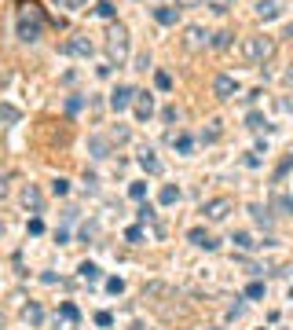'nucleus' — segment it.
<instances>
[{
    "instance_id": "obj_28",
    "label": "nucleus",
    "mask_w": 293,
    "mask_h": 330,
    "mask_svg": "<svg viewBox=\"0 0 293 330\" xmlns=\"http://www.w3.org/2000/svg\"><path fill=\"white\" fill-rule=\"evenodd\" d=\"M52 195H59V198L70 195V180H66V176H55V180H52Z\"/></svg>"
},
{
    "instance_id": "obj_23",
    "label": "nucleus",
    "mask_w": 293,
    "mask_h": 330,
    "mask_svg": "<svg viewBox=\"0 0 293 330\" xmlns=\"http://www.w3.org/2000/svg\"><path fill=\"white\" fill-rule=\"evenodd\" d=\"M249 213H253V220H257L260 228H271V213L264 206H249Z\"/></svg>"
},
{
    "instance_id": "obj_8",
    "label": "nucleus",
    "mask_w": 293,
    "mask_h": 330,
    "mask_svg": "<svg viewBox=\"0 0 293 330\" xmlns=\"http://www.w3.org/2000/svg\"><path fill=\"white\" fill-rule=\"evenodd\" d=\"M136 118H140V121H147L150 114H154V96H150V92H136Z\"/></svg>"
},
{
    "instance_id": "obj_30",
    "label": "nucleus",
    "mask_w": 293,
    "mask_h": 330,
    "mask_svg": "<svg viewBox=\"0 0 293 330\" xmlns=\"http://www.w3.org/2000/svg\"><path fill=\"white\" fill-rule=\"evenodd\" d=\"M96 15H103V19H114V15H117V8L110 4V0H99V4H96Z\"/></svg>"
},
{
    "instance_id": "obj_36",
    "label": "nucleus",
    "mask_w": 293,
    "mask_h": 330,
    "mask_svg": "<svg viewBox=\"0 0 293 330\" xmlns=\"http://www.w3.org/2000/svg\"><path fill=\"white\" fill-rule=\"evenodd\" d=\"M81 106H85V99H81V96H70V99H66V110H70V114H77Z\"/></svg>"
},
{
    "instance_id": "obj_47",
    "label": "nucleus",
    "mask_w": 293,
    "mask_h": 330,
    "mask_svg": "<svg viewBox=\"0 0 293 330\" xmlns=\"http://www.w3.org/2000/svg\"><path fill=\"white\" fill-rule=\"evenodd\" d=\"M289 301H293V286H289Z\"/></svg>"
},
{
    "instance_id": "obj_48",
    "label": "nucleus",
    "mask_w": 293,
    "mask_h": 330,
    "mask_svg": "<svg viewBox=\"0 0 293 330\" xmlns=\"http://www.w3.org/2000/svg\"><path fill=\"white\" fill-rule=\"evenodd\" d=\"M0 235H4V224H0Z\"/></svg>"
},
{
    "instance_id": "obj_45",
    "label": "nucleus",
    "mask_w": 293,
    "mask_h": 330,
    "mask_svg": "<svg viewBox=\"0 0 293 330\" xmlns=\"http://www.w3.org/2000/svg\"><path fill=\"white\" fill-rule=\"evenodd\" d=\"M282 106H286V110H293V99H282Z\"/></svg>"
},
{
    "instance_id": "obj_18",
    "label": "nucleus",
    "mask_w": 293,
    "mask_h": 330,
    "mask_svg": "<svg viewBox=\"0 0 293 330\" xmlns=\"http://www.w3.org/2000/svg\"><path fill=\"white\" fill-rule=\"evenodd\" d=\"M158 202H161V206H176V202H180V187L165 184V187H161V195H158Z\"/></svg>"
},
{
    "instance_id": "obj_43",
    "label": "nucleus",
    "mask_w": 293,
    "mask_h": 330,
    "mask_svg": "<svg viewBox=\"0 0 293 330\" xmlns=\"http://www.w3.org/2000/svg\"><path fill=\"white\" fill-rule=\"evenodd\" d=\"M85 184H88V191H96L99 180H96V172H92V169H85Z\"/></svg>"
},
{
    "instance_id": "obj_4",
    "label": "nucleus",
    "mask_w": 293,
    "mask_h": 330,
    "mask_svg": "<svg viewBox=\"0 0 293 330\" xmlns=\"http://www.w3.org/2000/svg\"><path fill=\"white\" fill-rule=\"evenodd\" d=\"M235 92H238V81L231 74H220L217 81H213V96L217 99H235Z\"/></svg>"
},
{
    "instance_id": "obj_24",
    "label": "nucleus",
    "mask_w": 293,
    "mask_h": 330,
    "mask_svg": "<svg viewBox=\"0 0 293 330\" xmlns=\"http://www.w3.org/2000/svg\"><path fill=\"white\" fill-rule=\"evenodd\" d=\"M260 297H264V282L253 279L249 286H245V301H260Z\"/></svg>"
},
{
    "instance_id": "obj_16",
    "label": "nucleus",
    "mask_w": 293,
    "mask_h": 330,
    "mask_svg": "<svg viewBox=\"0 0 293 330\" xmlns=\"http://www.w3.org/2000/svg\"><path fill=\"white\" fill-rule=\"evenodd\" d=\"M77 272H81V279H85V282H99V279H103L99 264H92V261H85V264H81V268H77Z\"/></svg>"
},
{
    "instance_id": "obj_39",
    "label": "nucleus",
    "mask_w": 293,
    "mask_h": 330,
    "mask_svg": "<svg viewBox=\"0 0 293 330\" xmlns=\"http://www.w3.org/2000/svg\"><path fill=\"white\" fill-rule=\"evenodd\" d=\"M161 118H165V121H180V110H176V106H165Z\"/></svg>"
},
{
    "instance_id": "obj_5",
    "label": "nucleus",
    "mask_w": 293,
    "mask_h": 330,
    "mask_svg": "<svg viewBox=\"0 0 293 330\" xmlns=\"http://www.w3.org/2000/svg\"><path fill=\"white\" fill-rule=\"evenodd\" d=\"M132 99H136V88H132V85H117V88L110 92V106L117 110V114H121V110H129Z\"/></svg>"
},
{
    "instance_id": "obj_32",
    "label": "nucleus",
    "mask_w": 293,
    "mask_h": 330,
    "mask_svg": "<svg viewBox=\"0 0 293 330\" xmlns=\"http://www.w3.org/2000/svg\"><path fill=\"white\" fill-rule=\"evenodd\" d=\"M202 139H205V143H217V139H220V121H213L209 129L202 132Z\"/></svg>"
},
{
    "instance_id": "obj_6",
    "label": "nucleus",
    "mask_w": 293,
    "mask_h": 330,
    "mask_svg": "<svg viewBox=\"0 0 293 330\" xmlns=\"http://www.w3.org/2000/svg\"><path fill=\"white\" fill-rule=\"evenodd\" d=\"M22 206H26L29 213H40V209H44V195L37 191L33 184H26V187H22Z\"/></svg>"
},
{
    "instance_id": "obj_13",
    "label": "nucleus",
    "mask_w": 293,
    "mask_h": 330,
    "mask_svg": "<svg viewBox=\"0 0 293 330\" xmlns=\"http://www.w3.org/2000/svg\"><path fill=\"white\" fill-rule=\"evenodd\" d=\"M66 52L88 59V55H92V41H88V37H70V41H66Z\"/></svg>"
},
{
    "instance_id": "obj_11",
    "label": "nucleus",
    "mask_w": 293,
    "mask_h": 330,
    "mask_svg": "<svg viewBox=\"0 0 293 330\" xmlns=\"http://www.w3.org/2000/svg\"><path fill=\"white\" fill-rule=\"evenodd\" d=\"M257 15H260L264 22H271V19H279V15H282V4H279V0H260V4H257Z\"/></svg>"
},
{
    "instance_id": "obj_27",
    "label": "nucleus",
    "mask_w": 293,
    "mask_h": 330,
    "mask_svg": "<svg viewBox=\"0 0 293 330\" xmlns=\"http://www.w3.org/2000/svg\"><path fill=\"white\" fill-rule=\"evenodd\" d=\"M213 48H217V52L231 48V33H227V29H220V33H213Z\"/></svg>"
},
{
    "instance_id": "obj_29",
    "label": "nucleus",
    "mask_w": 293,
    "mask_h": 330,
    "mask_svg": "<svg viewBox=\"0 0 293 330\" xmlns=\"http://www.w3.org/2000/svg\"><path fill=\"white\" fill-rule=\"evenodd\" d=\"M245 125H249L253 132H260V129H268V121H264V114H257V110H253L249 118H245Z\"/></svg>"
},
{
    "instance_id": "obj_15",
    "label": "nucleus",
    "mask_w": 293,
    "mask_h": 330,
    "mask_svg": "<svg viewBox=\"0 0 293 330\" xmlns=\"http://www.w3.org/2000/svg\"><path fill=\"white\" fill-rule=\"evenodd\" d=\"M59 316H63L66 323H73V326L81 323V312H77V305H73V301H63V305H59Z\"/></svg>"
},
{
    "instance_id": "obj_21",
    "label": "nucleus",
    "mask_w": 293,
    "mask_h": 330,
    "mask_svg": "<svg viewBox=\"0 0 293 330\" xmlns=\"http://www.w3.org/2000/svg\"><path fill=\"white\" fill-rule=\"evenodd\" d=\"M231 242H235L238 249H253L257 242H253V235L249 231H235V235H231Z\"/></svg>"
},
{
    "instance_id": "obj_12",
    "label": "nucleus",
    "mask_w": 293,
    "mask_h": 330,
    "mask_svg": "<svg viewBox=\"0 0 293 330\" xmlns=\"http://www.w3.org/2000/svg\"><path fill=\"white\" fill-rule=\"evenodd\" d=\"M88 154H92V158H106V154H110V139H106V136H92L88 139Z\"/></svg>"
},
{
    "instance_id": "obj_33",
    "label": "nucleus",
    "mask_w": 293,
    "mask_h": 330,
    "mask_svg": "<svg viewBox=\"0 0 293 330\" xmlns=\"http://www.w3.org/2000/svg\"><path fill=\"white\" fill-rule=\"evenodd\" d=\"M106 290H110L114 297H117V294H125V279H117V275H114V279H106Z\"/></svg>"
},
{
    "instance_id": "obj_14",
    "label": "nucleus",
    "mask_w": 293,
    "mask_h": 330,
    "mask_svg": "<svg viewBox=\"0 0 293 330\" xmlns=\"http://www.w3.org/2000/svg\"><path fill=\"white\" fill-rule=\"evenodd\" d=\"M22 319H26L29 326H40V323H44V308H40L37 301H29V305L22 308Z\"/></svg>"
},
{
    "instance_id": "obj_20",
    "label": "nucleus",
    "mask_w": 293,
    "mask_h": 330,
    "mask_svg": "<svg viewBox=\"0 0 293 330\" xmlns=\"http://www.w3.org/2000/svg\"><path fill=\"white\" fill-rule=\"evenodd\" d=\"M154 85H158V92H173V74H169V70H154Z\"/></svg>"
},
{
    "instance_id": "obj_44",
    "label": "nucleus",
    "mask_w": 293,
    "mask_h": 330,
    "mask_svg": "<svg viewBox=\"0 0 293 330\" xmlns=\"http://www.w3.org/2000/svg\"><path fill=\"white\" fill-rule=\"evenodd\" d=\"M55 330H77V326H73V323H66L63 316H55Z\"/></svg>"
},
{
    "instance_id": "obj_22",
    "label": "nucleus",
    "mask_w": 293,
    "mask_h": 330,
    "mask_svg": "<svg viewBox=\"0 0 293 330\" xmlns=\"http://www.w3.org/2000/svg\"><path fill=\"white\" fill-rule=\"evenodd\" d=\"M173 143H176V151H180V154H191V147H194V136H191V132H180V136L173 139Z\"/></svg>"
},
{
    "instance_id": "obj_34",
    "label": "nucleus",
    "mask_w": 293,
    "mask_h": 330,
    "mask_svg": "<svg viewBox=\"0 0 293 330\" xmlns=\"http://www.w3.org/2000/svg\"><path fill=\"white\" fill-rule=\"evenodd\" d=\"M136 216H140L143 224H150V220H154V206H150V202H143V206H140V213H136Z\"/></svg>"
},
{
    "instance_id": "obj_25",
    "label": "nucleus",
    "mask_w": 293,
    "mask_h": 330,
    "mask_svg": "<svg viewBox=\"0 0 293 330\" xmlns=\"http://www.w3.org/2000/svg\"><path fill=\"white\" fill-rule=\"evenodd\" d=\"M129 195H132L136 202H147V180H136V184H129Z\"/></svg>"
},
{
    "instance_id": "obj_35",
    "label": "nucleus",
    "mask_w": 293,
    "mask_h": 330,
    "mask_svg": "<svg viewBox=\"0 0 293 330\" xmlns=\"http://www.w3.org/2000/svg\"><path fill=\"white\" fill-rule=\"evenodd\" d=\"M26 228H29V235H44V220H40V216H33Z\"/></svg>"
},
{
    "instance_id": "obj_40",
    "label": "nucleus",
    "mask_w": 293,
    "mask_h": 330,
    "mask_svg": "<svg viewBox=\"0 0 293 330\" xmlns=\"http://www.w3.org/2000/svg\"><path fill=\"white\" fill-rule=\"evenodd\" d=\"M55 242L66 246V242H70V231H66V228H55Z\"/></svg>"
},
{
    "instance_id": "obj_46",
    "label": "nucleus",
    "mask_w": 293,
    "mask_h": 330,
    "mask_svg": "<svg viewBox=\"0 0 293 330\" xmlns=\"http://www.w3.org/2000/svg\"><path fill=\"white\" fill-rule=\"evenodd\" d=\"M4 326H8V319H4V312H0V330H4Z\"/></svg>"
},
{
    "instance_id": "obj_3",
    "label": "nucleus",
    "mask_w": 293,
    "mask_h": 330,
    "mask_svg": "<svg viewBox=\"0 0 293 330\" xmlns=\"http://www.w3.org/2000/svg\"><path fill=\"white\" fill-rule=\"evenodd\" d=\"M106 52H110V59L117 62V66L129 59V29L121 26V22H114V29H110V41H106Z\"/></svg>"
},
{
    "instance_id": "obj_19",
    "label": "nucleus",
    "mask_w": 293,
    "mask_h": 330,
    "mask_svg": "<svg viewBox=\"0 0 293 330\" xmlns=\"http://www.w3.org/2000/svg\"><path fill=\"white\" fill-rule=\"evenodd\" d=\"M154 19L161 26H176V8H154Z\"/></svg>"
},
{
    "instance_id": "obj_10",
    "label": "nucleus",
    "mask_w": 293,
    "mask_h": 330,
    "mask_svg": "<svg viewBox=\"0 0 293 330\" xmlns=\"http://www.w3.org/2000/svg\"><path fill=\"white\" fill-rule=\"evenodd\" d=\"M187 239H191L198 249H217V239H213L205 228H191V231H187Z\"/></svg>"
},
{
    "instance_id": "obj_26",
    "label": "nucleus",
    "mask_w": 293,
    "mask_h": 330,
    "mask_svg": "<svg viewBox=\"0 0 293 330\" xmlns=\"http://www.w3.org/2000/svg\"><path fill=\"white\" fill-rule=\"evenodd\" d=\"M0 121H4V125H15V121H19V110L8 106V103H0Z\"/></svg>"
},
{
    "instance_id": "obj_7",
    "label": "nucleus",
    "mask_w": 293,
    "mask_h": 330,
    "mask_svg": "<svg viewBox=\"0 0 293 330\" xmlns=\"http://www.w3.org/2000/svg\"><path fill=\"white\" fill-rule=\"evenodd\" d=\"M209 220H224L227 213H231V198H213V202H205V209H202Z\"/></svg>"
},
{
    "instance_id": "obj_1",
    "label": "nucleus",
    "mask_w": 293,
    "mask_h": 330,
    "mask_svg": "<svg viewBox=\"0 0 293 330\" xmlns=\"http://www.w3.org/2000/svg\"><path fill=\"white\" fill-rule=\"evenodd\" d=\"M40 33H44V15H40V8H37V4H22V11H19V41L37 44Z\"/></svg>"
},
{
    "instance_id": "obj_2",
    "label": "nucleus",
    "mask_w": 293,
    "mask_h": 330,
    "mask_svg": "<svg viewBox=\"0 0 293 330\" xmlns=\"http://www.w3.org/2000/svg\"><path fill=\"white\" fill-rule=\"evenodd\" d=\"M242 55H245V62H268L275 55V41L271 37H245Z\"/></svg>"
},
{
    "instance_id": "obj_37",
    "label": "nucleus",
    "mask_w": 293,
    "mask_h": 330,
    "mask_svg": "<svg viewBox=\"0 0 293 330\" xmlns=\"http://www.w3.org/2000/svg\"><path fill=\"white\" fill-rule=\"evenodd\" d=\"M8 191H11V172L0 176V198H8Z\"/></svg>"
},
{
    "instance_id": "obj_42",
    "label": "nucleus",
    "mask_w": 293,
    "mask_h": 330,
    "mask_svg": "<svg viewBox=\"0 0 293 330\" xmlns=\"http://www.w3.org/2000/svg\"><path fill=\"white\" fill-rule=\"evenodd\" d=\"M96 323H99V326H114V316H110V312H99Z\"/></svg>"
},
{
    "instance_id": "obj_31",
    "label": "nucleus",
    "mask_w": 293,
    "mask_h": 330,
    "mask_svg": "<svg viewBox=\"0 0 293 330\" xmlns=\"http://www.w3.org/2000/svg\"><path fill=\"white\" fill-rule=\"evenodd\" d=\"M125 242H132V246H140V242H143V228H140V224H132V228L125 231Z\"/></svg>"
},
{
    "instance_id": "obj_9",
    "label": "nucleus",
    "mask_w": 293,
    "mask_h": 330,
    "mask_svg": "<svg viewBox=\"0 0 293 330\" xmlns=\"http://www.w3.org/2000/svg\"><path fill=\"white\" fill-rule=\"evenodd\" d=\"M205 44H213L205 29H202V26H187V48L198 52V48H205Z\"/></svg>"
},
{
    "instance_id": "obj_17",
    "label": "nucleus",
    "mask_w": 293,
    "mask_h": 330,
    "mask_svg": "<svg viewBox=\"0 0 293 330\" xmlns=\"http://www.w3.org/2000/svg\"><path fill=\"white\" fill-rule=\"evenodd\" d=\"M140 165H143V172H154V176L161 172V162L154 158V151H143V154H140Z\"/></svg>"
},
{
    "instance_id": "obj_38",
    "label": "nucleus",
    "mask_w": 293,
    "mask_h": 330,
    "mask_svg": "<svg viewBox=\"0 0 293 330\" xmlns=\"http://www.w3.org/2000/svg\"><path fill=\"white\" fill-rule=\"evenodd\" d=\"M92 239H96V224H85L81 228V242H92Z\"/></svg>"
},
{
    "instance_id": "obj_41",
    "label": "nucleus",
    "mask_w": 293,
    "mask_h": 330,
    "mask_svg": "<svg viewBox=\"0 0 293 330\" xmlns=\"http://www.w3.org/2000/svg\"><path fill=\"white\" fill-rule=\"evenodd\" d=\"M136 70H150V52H143L140 59H136Z\"/></svg>"
}]
</instances>
